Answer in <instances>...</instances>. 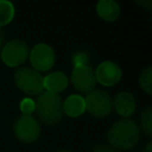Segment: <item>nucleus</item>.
<instances>
[{
  "label": "nucleus",
  "instance_id": "nucleus-1",
  "mask_svg": "<svg viewBox=\"0 0 152 152\" xmlns=\"http://www.w3.org/2000/svg\"><path fill=\"white\" fill-rule=\"evenodd\" d=\"M34 112L39 119L49 125L57 124L63 115V102L58 94L43 90L34 100Z\"/></svg>",
  "mask_w": 152,
  "mask_h": 152
},
{
  "label": "nucleus",
  "instance_id": "nucleus-2",
  "mask_svg": "<svg viewBox=\"0 0 152 152\" xmlns=\"http://www.w3.org/2000/svg\"><path fill=\"white\" fill-rule=\"evenodd\" d=\"M108 140L116 148L128 150L139 140V127L133 120H120L109 128Z\"/></svg>",
  "mask_w": 152,
  "mask_h": 152
},
{
  "label": "nucleus",
  "instance_id": "nucleus-3",
  "mask_svg": "<svg viewBox=\"0 0 152 152\" xmlns=\"http://www.w3.org/2000/svg\"><path fill=\"white\" fill-rule=\"evenodd\" d=\"M17 87L27 95H37L43 91V76L32 68H19L14 74Z\"/></svg>",
  "mask_w": 152,
  "mask_h": 152
},
{
  "label": "nucleus",
  "instance_id": "nucleus-4",
  "mask_svg": "<svg viewBox=\"0 0 152 152\" xmlns=\"http://www.w3.org/2000/svg\"><path fill=\"white\" fill-rule=\"evenodd\" d=\"M86 109L94 116H107L113 109V100L103 90H91L84 99Z\"/></svg>",
  "mask_w": 152,
  "mask_h": 152
},
{
  "label": "nucleus",
  "instance_id": "nucleus-5",
  "mask_svg": "<svg viewBox=\"0 0 152 152\" xmlns=\"http://www.w3.org/2000/svg\"><path fill=\"white\" fill-rule=\"evenodd\" d=\"M28 46L20 39L8 42L1 50V59L8 66H18L23 64L28 57Z\"/></svg>",
  "mask_w": 152,
  "mask_h": 152
},
{
  "label": "nucleus",
  "instance_id": "nucleus-6",
  "mask_svg": "<svg viewBox=\"0 0 152 152\" xmlns=\"http://www.w3.org/2000/svg\"><path fill=\"white\" fill-rule=\"evenodd\" d=\"M13 128L15 137L23 142H33L40 135V125L32 115H20Z\"/></svg>",
  "mask_w": 152,
  "mask_h": 152
},
{
  "label": "nucleus",
  "instance_id": "nucleus-7",
  "mask_svg": "<svg viewBox=\"0 0 152 152\" xmlns=\"http://www.w3.org/2000/svg\"><path fill=\"white\" fill-rule=\"evenodd\" d=\"M30 62L36 71H46L55 64V52L48 44L40 43L32 48L28 53Z\"/></svg>",
  "mask_w": 152,
  "mask_h": 152
},
{
  "label": "nucleus",
  "instance_id": "nucleus-8",
  "mask_svg": "<svg viewBox=\"0 0 152 152\" xmlns=\"http://www.w3.org/2000/svg\"><path fill=\"white\" fill-rule=\"evenodd\" d=\"M71 82L78 91L90 93L96 83L95 72L89 65L75 66L71 72Z\"/></svg>",
  "mask_w": 152,
  "mask_h": 152
},
{
  "label": "nucleus",
  "instance_id": "nucleus-9",
  "mask_svg": "<svg viewBox=\"0 0 152 152\" xmlns=\"http://www.w3.org/2000/svg\"><path fill=\"white\" fill-rule=\"evenodd\" d=\"M94 72H95L96 81L99 83H101L102 86H106V87L114 86L121 78L120 66L116 63L110 62V61H106V62L100 63Z\"/></svg>",
  "mask_w": 152,
  "mask_h": 152
},
{
  "label": "nucleus",
  "instance_id": "nucleus-10",
  "mask_svg": "<svg viewBox=\"0 0 152 152\" xmlns=\"http://www.w3.org/2000/svg\"><path fill=\"white\" fill-rule=\"evenodd\" d=\"M68 87V77L62 71H55L43 77V88L46 91L58 94Z\"/></svg>",
  "mask_w": 152,
  "mask_h": 152
},
{
  "label": "nucleus",
  "instance_id": "nucleus-11",
  "mask_svg": "<svg viewBox=\"0 0 152 152\" xmlns=\"http://www.w3.org/2000/svg\"><path fill=\"white\" fill-rule=\"evenodd\" d=\"M114 108L116 113L121 116H129L135 109V100L133 95L128 91L119 93L114 99Z\"/></svg>",
  "mask_w": 152,
  "mask_h": 152
},
{
  "label": "nucleus",
  "instance_id": "nucleus-12",
  "mask_svg": "<svg viewBox=\"0 0 152 152\" xmlns=\"http://www.w3.org/2000/svg\"><path fill=\"white\" fill-rule=\"evenodd\" d=\"M86 110V103L84 97L81 95L72 94L66 97V100L63 102V113L71 118H77L82 115Z\"/></svg>",
  "mask_w": 152,
  "mask_h": 152
},
{
  "label": "nucleus",
  "instance_id": "nucleus-13",
  "mask_svg": "<svg viewBox=\"0 0 152 152\" xmlns=\"http://www.w3.org/2000/svg\"><path fill=\"white\" fill-rule=\"evenodd\" d=\"M99 15L106 21H114L120 14V7L118 2L113 0H100L96 5Z\"/></svg>",
  "mask_w": 152,
  "mask_h": 152
},
{
  "label": "nucleus",
  "instance_id": "nucleus-14",
  "mask_svg": "<svg viewBox=\"0 0 152 152\" xmlns=\"http://www.w3.org/2000/svg\"><path fill=\"white\" fill-rule=\"evenodd\" d=\"M14 17V6L12 2L0 0V27L12 21Z\"/></svg>",
  "mask_w": 152,
  "mask_h": 152
},
{
  "label": "nucleus",
  "instance_id": "nucleus-15",
  "mask_svg": "<svg viewBox=\"0 0 152 152\" xmlns=\"http://www.w3.org/2000/svg\"><path fill=\"white\" fill-rule=\"evenodd\" d=\"M139 83L141 89L147 93L151 94L152 93V68L147 66L139 76Z\"/></svg>",
  "mask_w": 152,
  "mask_h": 152
},
{
  "label": "nucleus",
  "instance_id": "nucleus-16",
  "mask_svg": "<svg viewBox=\"0 0 152 152\" xmlns=\"http://www.w3.org/2000/svg\"><path fill=\"white\" fill-rule=\"evenodd\" d=\"M140 122L145 133L147 135H151L152 134V109L151 108L145 109L140 114Z\"/></svg>",
  "mask_w": 152,
  "mask_h": 152
},
{
  "label": "nucleus",
  "instance_id": "nucleus-17",
  "mask_svg": "<svg viewBox=\"0 0 152 152\" xmlns=\"http://www.w3.org/2000/svg\"><path fill=\"white\" fill-rule=\"evenodd\" d=\"M19 107H20V112L23 113V115H31L34 112V108H36L34 101L32 99H28V97L23 99Z\"/></svg>",
  "mask_w": 152,
  "mask_h": 152
},
{
  "label": "nucleus",
  "instance_id": "nucleus-18",
  "mask_svg": "<svg viewBox=\"0 0 152 152\" xmlns=\"http://www.w3.org/2000/svg\"><path fill=\"white\" fill-rule=\"evenodd\" d=\"M88 55L86 52H76L72 57V63L74 66H82V65H88Z\"/></svg>",
  "mask_w": 152,
  "mask_h": 152
},
{
  "label": "nucleus",
  "instance_id": "nucleus-19",
  "mask_svg": "<svg viewBox=\"0 0 152 152\" xmlns=\"http://www.w3.org/2000/svg\"><path fill=\"white\" fill-rule=\"evenodd\" d=\"M93 152H114L112 148H109V147H107V146H103V145H99V146H96L95 148H94V151Z\"/></svg>",
  "mask_w": 152,
  "mask_h": 152
},
{
  "label": "nucleus",
  "instance_id": "nucleus-20",
  "mask_svg": "<svg viewBox=\"0 0 152 152\" xmlns=\"http://www.w3.org/2000/svg\"><path fill=\"white\" fill-rule=\"evenodd\" d=\"M145 152H152V142H148L146 148H145Z\"/></svg>",
  "mask_w": 152,
  "mask_h": 152
},
{
  "label": "nucleus",
  "instance_id": "nucleus-21",
  "mask_svg": "<svg viewBox=\"0 0 152 152\" xmlns=\"http://www.w3.org/2000/svg\"><path fill=\"white\" fill-rule=\"evenodd\" d=\"M2 42H4V32H2V30H1V27H0V48H1V45H2Z\"/></svg>",
  "mask_w": 152,
  "mask_h": 152
},
{
  "label": "nucleus",
  "instance_id": "nucleus-22",
  "mask_svg": "<svg viewBox=\"0 0 152 152\" xmlns=\"http://www.w3.org/2000/svg\"><path fill=\"white\" fill-rule=\"evenodd\" d=\"M57 152H70V151H66V150H61V151H57Z\"/></svg>",
  "mask_w": 152,
  "mask_h": 152
}]
</instances>
